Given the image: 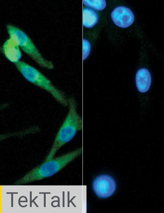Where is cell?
Instances as JSON below:
<instances>
[{"label":"cell","instance_id":"1","mask_svg":"<svg viewBox=\"0 0 164 213\" xmlns=\"http://www.w3.org/2000/svg\"><path fill=\"white\" fill-rule=\"evenodd\" d=\"M68 100V113L56 134L52 147L45 161L53 158L60 148L71 141L78 131L82 130L83 120L77 112L76 101L73 97H70Z\"/></svg>","mask_w":164,"mask_h":213},{"label":"cell","instance_id":"2","mask_svg":"<svg viewBox=\"0 0 164 213\" xmlns=\"http://www.w3.org/2000/svg\"><path fill=\"white\" fill-rule=\"evenodd\" d=\"M82 147L49 160L33 168L17 180L14 185H22L42 179L57 172L70 162L81 155Z\"/></svg>","mask_w":164,"mask_h":213},{"label":"cell","instance_id":"3","mask_svg":"<svg viewBox=\"0 0 164 213\" xmlns=\"http://www.w3.org/2000/svg\"><path fill=\"white\" fill-rule=\"evenodd\" d=\"M17 69L28 81L50 94L63 106L68 105V99L61 91L56 87L42 73L25 62L14 63Z\"/></svg>","mask_w":164,"mask_h":213},{"label":"cell","instance_id":"4","mask_svg":"<svg viewBox=\"0 0 164 213\" xmlns=\"http://www.w3.org/2000/svg\"><path fill=\"white\" fill-rule=\"evenodd\" d=\"M7 29L10 38L40 66L48 69H53V63L43 57L31 39L24 32L11 25L7 26Z\"/></svg>","mask_w":164,"mask_h":213},{"label":"cell","instance_id":"5","mask_svg":"<svg viewBox=\"0 0 164 213\" xmlns=\"http://www.w3.org/2000/svg\"><path fill=\"white\" fill-rule=\"evenodd\" d=\"M93 190L99 197L108 198L114 193L116 185L114 179L109 175L103 174L97 176L92 182Z\"/></svg>","mask_w":164,"mask_h":213},{"label":"cell","instance_id":"6","mask_svg":"<svg viewBox=\"0 0 164 213\" xmlns=\"http://www.w3.org/2000/svg\"><path fill=\"white\" fill-rule=\"evenodd\" d=\"M112 20L117 26L122 28H127L131 25L134 20V16L131 10L129 8L123 6L115 8L111 14Z\"/></svg>","mask_w":164,"mask_h":213},{"label":"cell","instance_id":"7","mask_svg":"<svg viewBox=\"0 0 164 213\" xmlns=\"http://www.w3.org/2000/svg\"><path fill=\"white\" fill-rule=\"evenodd\" d=\"M3 50L6 57L14 63L19 61L21 58L22 53L19 46L10 38L4 42Z\"/></svg>","mask_w":164,"mask_h":213},{"label":"cell","instance_id":"8","mask_svg":"<svg viewBox=\"0 0 164 213\" xmlns=\"http://www.w3.org/2000/svg\"><path fill=\"white\" fill-rule=\"evenodd\" d=\"M136 84L138 90L145 92L149 89L151 82V77L149 71L146 68L139 70L136 75Z\"/></svg>","mask_w":164,"mask_h":213},{"label":"cell","instance_id":"9","mask_svg":"<svg viewBox=\"0 0 164 213\" xmlns=\"http://www.w3.org/2000/svg\"><path fill=\"white\" fill-rule=\"evenodd\" d=\"M98 18L96 13L89 8H84L83 10V25L87 28L94 26L97 23Z\"/></svg>","mask_w":164,"mask_h":213},{"label":"cell","instance_id":"10","mask_svg":"<svg viewBox=\"0 0 164 213\" xmlns=\"http://www.w3.org/2000/svg\"><path fill=\"white\" fill-rule=\"evenodd\" d=\"M83 3L86 6L97 10H101L104 9L106 5L104 0H83Z\"/></svg>","mask_w":164,"mask_h":213},{"label":"cell","instance_id":"11","mask_svg":"<svg viewBox=\"0 0 164 213\" xmlns=\"http://www.w3.org/2000/svg\"><path fill=\"white\" fill-rule=\"evenodd\" d=\"M83 59L84 60L89 56L91 51V46L89 42L85 39L83 40Z\"/></svg>","mask_w":164,"mask_h":213}]
</instances>
